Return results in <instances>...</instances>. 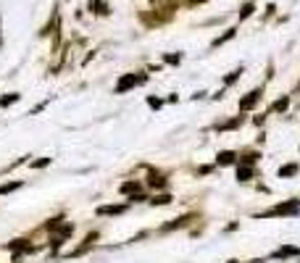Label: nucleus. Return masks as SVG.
<instances>
[{"instance_id":"nucleus-1","label":"nucleus","mask_w":300,"mask_h":263,"mask_svg":"<svg viewBox=\"0 0 300 263\" xmlns=\"http://www.w3.org/2000/svg\"><path fill=\"white\" fill-rule=\"evenodd\" d=\"M145 82V74H127V76H121V79L116 82V92L121 95V92H129L132 87H137V84H142Z\"/></svg>"},{"instance_id":"nucleus-2","label":"nucleus","mask_w":300,"mask_h":263,"mask_svg":"<svg viewBox=\"0 0 300 263\" xmlns=\"http://www.w3.org/2000/svg\"><path fill=\"white\" fill-rule=\"evenodd\" d=\"M258 100H261V90H253L248 98H242V100H240V108H242V111H250V108L256 105Z\"/></svg>"},{"instance_id":"nucleus-3","label":"nucleus","mask_w":300,"mask_h":263,"mask_svg":"<svg viewBox=\"0 0 300 263\" xmlns=\"http://www.w3.org/2000/svg\"><path fill=\"white\" fill-rule=\"evenodd\" d=\"M124 211H127V205H103V208H98L100 216H119Z\"/></svg>"},{"instance_id":"nucleus-4","label":"nucleus","mask_w":300,"mask_h":263,"mask_svg":"<svg viewBox=\"0 0 300 263\" xmlns=\"http://www.w3.org/2000/svg\"><path fill=\"white\" fill-rule=\"evenodd\" d=\"M216 164H219V166H229V164H234V153H232V150H224V153H219Z\"/></svg>"},{"instance_id":"nucleus-5","label":"nucleus","mask_w":300,"mask_h":263,"mask_svg":"<svg viewBox=\"0 0 300 263\" xmlns=\"http://www.w3.org/2000/svg\"><path fill=\"white\" fill-rule=\"evenodd\" d=\"M148 184H150V187H156V190H161V187H166V179H164V176H158V174H150Z\"/></svg>"},{"instance_id":"nucleus-6","label":"nucleus","mask_w":300,"mask_h":263,"mask_svg":"<svg viewBox=\"0 0 300 263\" xmlns=\"http://www.w3.org/2000/svg\"><path fill=\"white\" fill-rule=\"evenodd\" d=\"M295 211H298V203H287V205L274 208V213H295Z\"/></svg>"},{"instance_id":"nucleus-7","label":"nucleus","mask_w":300,"mask_h":263,"mask_svg":"<svg viewBox=\"0 0 300 263\" xmlns=\"http://www.w3.org/2000/svg\"><path fill=\"white\" fill-rule=\"evenodd\" d=\"M187 221H190V216H184V219H174L171 224H166V227H164V231H168V229H176V227H184Z\"/></svg>"},{"instance_id":"nucleus-8","label":"nucleus","mask_w":300,"mask_h":263,"mask_svg":"<svg viewBox=\"0 0 300 263\" xmlns=\"http://www.w3.org/2000/svg\"><path fill=\"white\" fill-rule=\"evenodd\" d=\"M19 187H21V182H8V184H3V187H0V195H8V192L19 190Z\"/></svg>"},{"instance_id":"nucleus-9","label":"nucleus","mask_w":300,"mask_h":263,"mask_svg":"<svg viewBox=\"0 0 300 263\" xmlns=\"http://www.w3.org/2000/svg\"><path fill=\"white\" fill-rule=\"evenodd\" d=\"M140 190V182H127V184H121V192L124 195H129V192H137Z\"/></svg>"},{"instance_id":"nucleus-10","label":"nucleus","mask_w":300,"mask_h":263,"mask_svg":"<svg viewBox=\"0 0 300 263\" xmlns=\"http://www.w3.org/2000/svg\"><path fill=\"white\" fill-rule=\"evenodd\" d=\"M171 200H174L171 195H158V197H153L150 203H153V205H168V203H171Z\"/></svg>"},{"instance_id":"nucleus-11","label":"nucleus","mask_w":300,"mask_h":263,"mask_svg":"<svg viewBox=\"0 0 300 263\" xmlns=\"http://www.w3.org/2000/svg\"><path fill=\"white\" fill-rule=\"evenodd\" d=\"M292 174H298V166H295V164H290V166H282V168H279V176H292Z\"/></svg>"},{"instance_id":"nucleus-12","label":"nucleus","mask_w":300,"mask_h":263,"mask_svg":"<svg viewBox=\"0 0 300 263\" xmlns=\"http://www.w3.org/2000/svg\"><path fill=\"white\" fill-rule=\"evenodd\" d=\"M287 105H290V100H287V98H282V100H276V103L271 105V111H276V113H279V111H284Z\"/></svg>"},{"instance_id":"nucleus-13","label":"nucleus","mask_w":300,"mask_h":263,"mask_svg":"<svg viewBox=\"0 0 300 263\" xmlns=\"http://www.w3.org/2000/svg\"><path fill=\"white\" fill-rule=\"evenodd\" d=\"M16 100H19V95H16V92H13V95H5V98H0V105H11V103H16Z\"/></svg>"},{"instance_id":"nucleus-14","label":"nucleus","mask_w":300,"mask_h":263,"mask_svg":"<svg viewBox=\"0 0 300 263\" xmlns=\"http://www.w3.org/2000/svg\"><path fill=\"white\" fill-rule=\"evenodd\" d=\"M250 176H253V171H250V168H240V171H237V179H240V182L250 179Z\"/></svg>"},{"instance_id":"nucleus-15","label":"nucleus","mask_w":300,"mask_h":263,"mask_svg":"<svg viewBox=\"0 0 300 263\" xmlns=\"http://www.w3.org/2000/svg\"><path fill=\"white\" fill-rule=\"evenodd\" d=\"M250 13H253V3H245V5H242V11H240V19H248Z\"/></svg>"},{"instance_id":"nucleus-16","label":"nucleus","mask_w":300,"mask_h":263,"mask_svg":"<svg viewBox=\"0 0 300 263\" xmlns=\"http://www.w3.org/2000/svg\"><path fill=\"white\" fill-rule=\"evenodd\" d=\"M240 74H242V68H234V71L227 76V82H224V84H234V82H237V76H240Z\"/></svg>"},{"instance_id":"nucleus-17","label":"nucleus","mask_w":300,"mask_h":263,"mask_svg":"<svg viewBox=\"0 0 300 263\" xmlns=\"http://www.w3.org/2000/svg\"><path fill=\"white\" fill-rule=\"evenodd\" d=\"M242 161H245V164L250 166V164H256V161H258V156H256V153H248V156H245Z\"/></svg>"},{"instance_id":"nucleus-18","label":"nucleus","mask_w":300,"mask_h":263,"mask_svg":"<svg viewBox=\"0 0 300 263\" xmlns=\"http://www.w3.org/2000/svg\"><path fill=\"white\" fill-rule=\"evenodd\" d=\"M148 105H150V108H161V105H164V103H161L158 98H150V100H148Z\"/></svg>"},{"instance_id":"nucleus-19","label":"nucleus","mask_w":300,"mask_h":263,"mask_svg":"<svg viewBox=\"0 0 300 263\" xmlns=\"http://www.w3.org/2000/svg\"><path fill=\"white\" fill-rule=\"evenodd\" d=\"M48 164H50V158H40V161H37V164H34V166H37V168H40V166H48Z\"/></svg>"},{"instance_id":"nucleus-20","label":"nucleus","mask_w":300,"mask_h":263,"mask_svg":"<svg viewBox=\"0 0 300 263\" xmlns=\"http://www.w3.org/2000/svg\"><path fill=\"white\" fill-rule=\"evenodd\" d=\"M0 45H3V34H0Z\"/></svg>"},{"instance_id":"nucleus-21","label":"nucleus","mask_w":300,"mask_h":263,"mask_svg":"<svg viewBox=\"0 0 300 263\" xmlns=\"http://www.w3.org/2000/svg\"><path fill=\"white\" fill-rule=\"evenodd\" d=\"M229 263H237V261H229Z\"/></svg>"}]
</instances>
